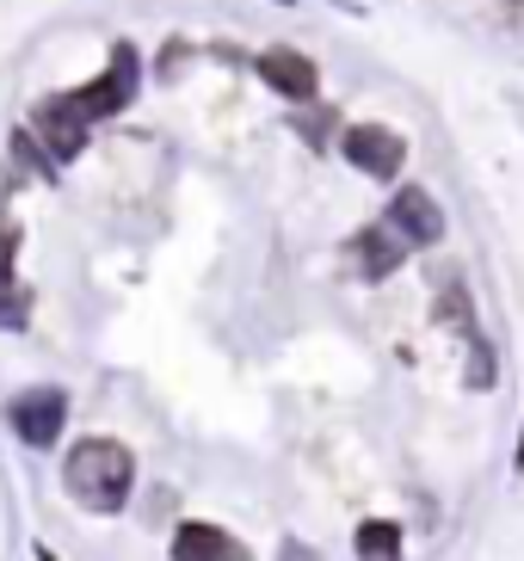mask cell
I'll use <instances>...</instances> for the list:
<instances>
[{
  "instance_id": "obj_1",
  "label": "cell",
  "mask_w": 524,
  "mask_h": 561,
  "mask_svg": "<svg viewBox=\"0 0 524 561\" xmlns=\"http://www.w3.org/2000/svg\"><path fill=\"white\" fill-rule=\"evenodd\" d=\"M62 488H68V500H81L99 518L124 512V500H130V488H136L130 445H117V438H81V445L62 457Z\"/></svg>"
},
{
  "instance_id": "obj_2",
  "label": "cell",
  "mask_w": 524,
  "mask_h": 561,
  "mask_svg": "<svg viewBox=\"0 0 524 561\" xmlns=\"http://www.w3.org/2000/svg\"><path fill=\"white\" fill-rule=\"evenodd\" d=\"M136 87H143V56H136V44H112L105 75H99V81H87V87H75V93H62V105L81 117L87 130H93L99 117H117L124 105L136 100Z\"/></svg>"
},
{
  "instance_id": "obj_3",
  "label": "cell",
  "mask_w": 524,
  "mask_h": 561,
  "mask_svg": "<svg viewBox=\"0 0 524 561\" xmlns=\"http://www.w3.org/2000/svg\"><path fill=\"white\" fill-rule=\"evenodd\" d=\"M7 426L19 432V445L49 450L56 438H62V426H68V396L56 389V382H37V389H19V396L7 401Z\"/></svg>"
},
{
  "instance_id": "obj_4",
  "label": "cell",
  "mask_w": 524,
  "mask_h": 561,
  "mask_svg": "<svg viewBox=\"0 0 524 561\" xmlns=\"http://www.w3.org/2000/svg\"><path fill=\"white\" fill-rule=\"evenodd\" d=\"M340 154L358 173H371V180H395L401 167H408V136L389 130V124H352V130L340 136Z\"/></svg>"
},
{
  "instance_id": "obj_5",
  "label": "cell",
  "mask_w": 524,
  "mask_h": 561,
  "mask_svg": "<svg viewBox=\"0 0 524 561\" xmlns=\"http://www.w3.org/2000/svg\"><path fill=\"white\" fill-rule=\"evenodd\" d=\"M25 130L44 142V154H49L56 167L75 161V154L87 149V124L62 105V93H56V100H37V105H32V124H25Z\"/></svg>"
},
{
  "instance_id": "obj_6",
  "label": "cell",
  "mask_w": 524,
  "mask_h": 561,
  "mask_svg": "<svg viewBox=\"0 0 524 561\" xmlns=\"http://www.w3.org/2000/svg\"><path fill=\"white\" fill-rule=\"evenodd\" d=\"M389 229L408 241V248H432L444 234V210H438V198H432L426 185H401L395 192V204H389Z\"/></svg>"
},
{
  "instance_id": "obj_7",
  "label": "cell",
  "mask_w": 524,
  "mask_h": 561,
  "mask_svg": "<svg viewBox=\"0 0 524 561\" xmlns=\"http://www.w3.org/2000/svg\"><path fill=\"white\" fill-rule=\"evenodd\" d=\"M260 81L272 87L278 100L309 105L315 93H321V68H315L303 50H265V56H260Z\"/></svg>"
},
{
  "instance_id": "obj_8",
  "label": "cell",
  "mask_w": 524,
  "mask_h": 561,
  "mask_svg": "<svg viewBox=\"0 0 524 561\" xmlns=\"http://www.w3.org/2000/svg\"><path fill=\"white\" fill-rule=\"evenodd\" d=\"M173 561H247V549L235 543L223 525H204V518H185L173 530Z\"/></svg>"
},
{
  "instance_id": "obj_9",
  "label": "cell",
  "mask_w": 524,
  "mask_h": 561,
  "mask_svg": "<svg viewBox=\"0 0 524 561\" xmlns=\"http://www.w3.org/2000/svg\"><path fill=\"white\" fill-rule=\"evenodd\" d=\"M352 253H358L364 278H389L395 265H401V253H408V241L383 222V229H358V234H352Z\"/></svg>"
},
{
  "instance_id": "obj_10",
  "label": "cell",
  "mask_w": 524,
  "mask_h": 561,
  "mask_svg": "<svg viewBox=\"0 0 524 561\" xmlns=\"http://www.w3.org/2000/svg\"><path fill=\"white\" fill-rule=\"evenodd\" d=\"M352 549H358V561H401V525L395 518H364L352 530Z\"/></svg>"
},
{
  "instance_id": "obj_11",
  "label": "cell",
  "mask_w": 524,
  "mask_h": 561,
  "mask_svg": "<svg viewBox=\"0 0 524 561\" xmlns=\"http://www.w3.org/2000/svg\"><path fill=\"white\" fill-rule=\"evenodd\" d=\"M13 161L25 167V173H37V180H56V161L44 154V142H37L32 130H13Z\"/></svg>"
},
{
  "instance_id": "obj_12",
  "label": "cell",
  "mask_w": 524,
  "mask_h": 561,
  "mask_svg": "<svg viewBox=\"0 0 524 561\" xmlns=\"http://www.w3.org/2000/svg\"><path fill=\"white\" fill-rule=\"evenodd\" d=\"M32 321V297H25V284H0V328H25Z\"/></svg>"
},
{
  "instance_id": "obj_13",
  "label": "cell",
  "mask_w": 524,
  "mask_h": 561,
  "mask_svg": "<svg viewBox=\"0 0 524 561\" xmlns=\"http://www.w3.org/2000/svg\"><path fill=\"white\" fill-rule=\"evenodd\" d=\"M13 253H19V222H13V216H0V284H19Z\"/></svg>"
},
{
  "instance_id": "obj_14",
  "label": "cell",
  "mask_w": 524,
  "mask_h": 561,
  "mask_svg": "<svg viewBox=\"0 0 524 561\" xmlns=\"http://www.w3.org/2000/svg\"><path fill=\"white\" fill-rule=\"evenodd\" d=\"M512 462H519V476H524V432H519V457H512Z\"/></svg>"
}]
</instances>
